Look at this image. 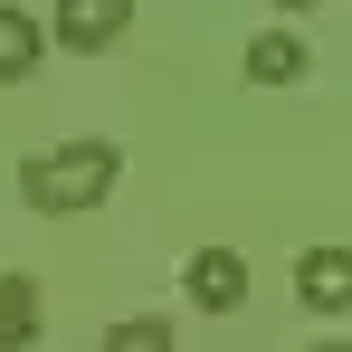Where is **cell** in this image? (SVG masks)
Masks as SVG:
<instances>
[{"mask_svg":"<svg viewBox=\"0 0 352 352\" xmlns=\"http://www.w3.org/2000/svg\"><path fill=\"white\" fill-rule=\"evenodd\" d=\"M276 10H314V0H276Z\"/></svg>","mask_w":352,"mask_h":352,"instance_id":"cell-9","label":"cell"},{"mask_svg":"<svg viewBox=\"0 0 352 352\" xmlns=\"http://www.w3.org/2000/svg\"><path fill=\"white\" fill-rule=\"evenodd\" d=\"M295 295L314 314H352V248H305L295 257Z\"/></svg>","mask_w":352,"mask_h":352,"instance_id":"cell-4","label":"cell"},{"mask_svg":"<svg viewBox=\"0 0 352 352\" xmlns=\"http://www.w3.org/2000/svg\"><path fill=\"white\" fill-rule=\"evenodd\" d=\"M38 343V276H0V352H29Z\"/></svg>","mask_w":352,"mask_h":352,"instance_id":"cell-5","label":"cell"},{"mask_svg":"<svg viewBox=\"0 0 352 352\" xmlns=\"http://www.w3.org/2000/svg\"><path fill=\"white\" fill-rule=\"evenodd\" d=\"M181 286H190L200 314H238V305H248V257H238V248H200Z\"/></svg>","mask_w":352,"mask_h":352,"instance_id":"cell-2","label":"cell"},{"mask_svg":"<svg viewBox=\"0 0 352 352\" xmlns=\"http://www.w3.org/2000/svg\"><path fill=\"white\" fill-rule=\"evenodd\" d=\"M105 352H172V324L162 314H124L115 333H105Z\"/></svg>","mask_w":352,"mask_h":352,"instance_id":"cell-8","label":"cell"},{"mask_svg":"<svg viewBox=\"0 0 352 352\" xmlns=\"http://www.w3.org/2000/svg\"><path fill=\"white\" fill-rule=\"evenodd\" d=\"M314 352H352V343H314Z\"/></svg>","mask_w":352,"mask_h":352,"instance_id":"cell-10","label":"cell"},{"mask_svg":"<svg viewBox=\"0 0 352 352\" xmlns=\"http://www.w3.org/2000/svg\"><path fill=\"white\" fill-rule=\"evenodd\" d=\"M248 76H257V86H295V76H305V38L257 29V38H248Z\"/></svg>","mask_w":352,"mask_h":352,"instance_id":"cell-7","label":"cell"},{"mask_svg":"<svg viewBox=\"0 0 352 352\" xmlns=\"http://www.w3.org/2000/svg\"><path fill=\"white\" fill-rule=\"evenodd\" d=\"M38 76V19L0 0V86H29Z\"/></svg>","mask_w":352,"mask_h":352,"instance_id":"cell-6","label":"cell"},{"mask_svg":"<svg viewBox=\"0 0 352 352\" xmlns=\"http://www.w3.org/2000/svg\"><path fill=\"white\" fill-rule=\"evenodd\" d=\"M115 172H124L115 143H105V133H76V143H48V153L19 162V200H29L38 219H76V210H105Z\"/></svg>","mask_w":352,"mask_h":352,"instance_id":"cell-1","label":"cell"},{"mask_svg":"<svg viewBox=\"0 0 352 352\" xmlns=\"http://www.w3.org/2000/svg\"><path fill=\"white\" fill-rule=\"evenodd\" d=\"M124 29H133V0H58V38L76 58H96V48H115Z\"/></svg>","mask_w":352,"mask_h":352,"instance_id":"cell-3","label":"cell"}]
</instances>
